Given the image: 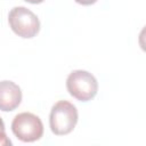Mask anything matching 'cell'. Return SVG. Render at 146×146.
I'll list each match as a JSON object with an SVG mask.
<instances>
[{"mask_svg": "<svg viewBox=\"0 0 146 146\" xmlns=\"http://www.w3.org/2000/svg\"><path fill=\"white\" fill-rule=\"evenodd\" d=\"M8 23L13 32L23 39L34 38L40 31L38 16L26 7H14L8 14Z\"/></svg>", "mask_w": 146, "mask_h": 146, "instance_id": "3", "label": "cell"}, {"mask_svg": "<svg viewBox=\"0 0 146 146\" xmlns=\"http://www.w3.org/2000/svg\"><path fill=\"white\" fill-rule=\"evenodd\" d=\"M66 89L73 98L80 102H89L98 92V82L90 72L75 70L66 79Z\"/></svg>", "mask_w": 146, "mask_h": 146, "instance_id": "2", "label": "cell"}, {"mask_svg": "<svg viewBox=\"0 0 146 146\" xmlns=\"http://www.w3.org/2000/svg\"><path fill=\"white\" fill-rule=\"evenodd\" d=\"M11 131L21 141L33 143L42 137L43 123L38 115L30 112H23L13 119Z\"/></svg>", "mask_w": 146, "mask_h": 146, "instance_id": "4", "label": "cell"}, {"mask_svg": "<svg viewBox=\"0 0 146 146\" xmlns=\"http://www.w3.org/2000/svg\"><path fill=\"white\" fill-rule=\"evenodd\" d=\"M79 120L76 107L67 100H58L49 115L50 130L56 136H65L73 131Z\"/></svg>", "mask_w": 146, "mask_h": 146, "instance_id": "1", "label": "cell"}, {"mask_svg": "<svg viewBox=\"0 0 146 146\" xmlns=\"http://www.w3.org/2000/svg\"><path fill=\"white\" fill-rule=\"evenodd\" d=\"M24 1H26L29 3H32V5H39V3L43 2L44 0H24Z\"/></svg>", "mask_w": 146, "mask_h": 146, "instance_id": "8", "label": "cell"}, {"mask_svg": "<svg viewBox=\"0 0 146 146\" xmlns=\"http://www.w3.org/2000/svg\"><path fill=\"white\" fill-rule=\"evenodd\" d=\"M76 3H80L82 6H90L97 2V0H74Z\"/></svg>", "mask_w": 146, "mask_h": 146, "instance_id": "7", "label": "cell"}, {"mask_svg": "<svg viewBox=\"0 0 146 146\" xmlns=\"http://www.w3.org/2000/svg\"><path fill=\"white\" fill-rule=\"evenodd\" d=\"M22 102V90L13 81H0V111L11 112L16 110Z\"/></svg>", "mask_w": 146, "mask_h": 146, "instance_id": "5", "label": "cell"}, {"mask_svg": "<svg viewBox=\"0 0 146 146\" xmlns=\"http://www.w3.org/2000/svg\"><path fill=\"white\" fill-rule=\"evenodd\" d=\"M8 145H11V140L7 137L3 120L0 117V146H8Z\"/></svg>", "mask_w": 146, "mask_h": 146, "instance_id": "6", "label": "cell"}]
</instances>
